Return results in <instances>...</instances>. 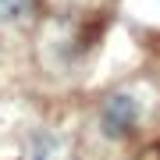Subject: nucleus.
Wrapping results in <instances>:
<instances>
[{
  "mask_svg": "<svg viewBox=\"0 0 160 160\" xmlns=\"http://www.w3.org/2000/svg\"><path fill=\"white\" fill-rule=\"evenodd\" d=\"M36 0H0V22H22Z\"/></svg>",
  "mask_w": 160,
  "mask_h": 160,
  "instance_id": "2",
  "label": "nucleus"
},
{
  "mask_svg": "<svg viewBox=\"0 0 160 160\" xmlns=\"http://www.w3.org/2000/svg\"><path fill=\"white\" fill-rule=\"evenodd\" d=\"M135 121H139V103L132 100L128 92H114V96L103 103V110H100V128H103L107 139L128 135Z\"/></svg>",
  "mask_w": 160,
  "mask_h": 160,
  "instance_id": "1",
  "label": "nucleus"
}]
</instances>
